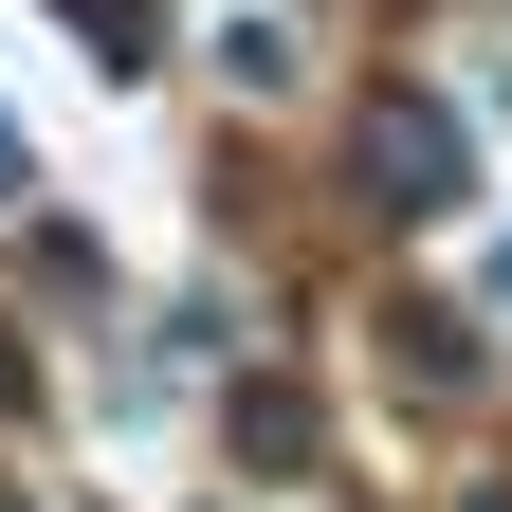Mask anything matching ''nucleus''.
<instances>
[{"label":"nucleus","instance_id":"f257e3e1","mask_svg":"<svg viewBox=\"0 0 512 512\" xmlns=\"http://www.w3.org/2000/svg\"><path fill=\"white\" fill-rule=\"evenodd\" d=\"M348 183L384 220H458L476 202V128L439 110V92H366V128H348Z\"/></svg>","mask_w":512,"mask_h":512},{"label":"nucleus","instance_id":"f03ea898","mask_svg":"<svg viewBox=\"0 0 512 512\" xmlns=\"http://www.w3.org/2000/svg\"><path fill=\"white\" fill-rule=\"evenodd\" d=\"M74 37H110V55H128V37H147V0H74Z\"/></svg>","mask_w":512,"mask_h":512},{"label":"nucleus","instance_id":"7ed1b4c3","mask_svg":"<svg viewBox=\"0 0 512 512\" xmlns=\"http://www.w3.org/2000/svg\"><path fill=\"white\" fill-rule=\"evenodd\" d=\"M0 183H19V128H0Z\"/></svg>","mask_w":512,"mask_h":512}]
</instances>
